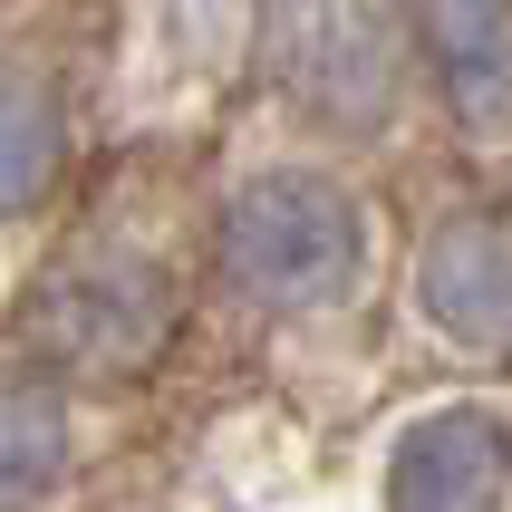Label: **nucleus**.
Wrapping results in <instances>:
<instances>
[{
    "label": "nucleus",
    "instance_id": "obj_1",
    "mask_svg": "<svg viewBox=\"0 0 512 512\" xmlns=\"http://www.w3.org/2000/svg\"><path fill=\"white\" fill-rule=\"evenodd\" d=\"M184 290L155 252L136 242H87V252L49 261L20 300V358L58 387H136L165 358Z\"/></svg>",
    "mask_w": 512,
    "mask_h": 512
},
{
    "label": "nucleus",
    "instance_id": "obj_2",
    "mask_svg": "<svg viewBox=\"0 0 512 512\" xmlns=\"http://www.w3.org/2000/svg\"><path fill=\"white\" fill-rule=\"evenodd\" d=\"M368 203L319 165H271L223 203V281L271 319L339 310L368 281Z\"/></svg>",
    "mask_w": 512,
    "mask_h": 512
},
{
    "label": "nucleus",
    "instance_id": "obj_3",
    "mask_svg": "<svg viewBox=\"0 0 512 512\" xmlns=\"http://www.w3.org/2000/svg\"><path fill=\"white\" fill-rule=\"evenodd\" d=\"M261 68L319 136H377L416 78V20L397 0H261Z\"/></svg>",
    "mask_w": 512,
    "mask_h": 512
},
{
    "label": "nucleus",
    "instance_id": "obj_4",
    "mask_svg": "<svg viewBox=\"0 0 512 512\" xmlns=\"http://www.w3.org/2000/svg\"><path fill=\"white\" fill-rule=\"evenodd\" d=\"M387 512H503L512 503V416L484 397H445L406 416L387 445Z\"/></svg>",
    "mask_w": 512,
    "mask_h": 512
},
{
    "label": "nucleus",
    "instance_id": "obj_5",
    "mask_svg": "<svg viewBox=\"0 0 512 512\" xmlns=\"http://www.w3.org/2000/svg\"><path fill=\"white\" fill-rule=\"evenodd\" d=\"M416 310L455 348H512V213H455L426 232Z\"/></svg>",
    "mask_w": 512,
    "mask_h": 512
},
{
    "label": "nucleus",
    "instance_id": "obj_6",
    "mask_svg": "<svg viewBox=\"0 0 512 512\" xmlns=\"http://www.w3.org/2000/svg\"><path fill=\"white\" fill-rule=\"evenodd\" d=\"M416 39L464 126H512V0H426Z\"/></svg>",
    "mask_w": 512,
    "mask_h": 512
},
{
    "label": "nucleus",
    "instance_id": "obj_7",
    "mask_svg": "<svg viewBox=\"0 0 512 512\" xmlns=\"http://www.w3.org/2000/svg\"><path fill=\"white\" fill-rule=\"evenodd\" d=\"M78 464L68 387L39 368H0V512H39Z\"/></svg>",
    "mask_w": 512,
    "mask_h": 512
},
{
    "label": "nucleus",
    "instance_id": "obj_8",
    "mask_svg": "<svg viewBox=\"0 0 512 512\" xmlns=\"http://www.w3.org/2000/svg\"><path fill=\"white\" fill-rule=\"evenodd\" d=\"M58 165H68V97H58L49 68L29 58H0V223H20L58 194Z\"/></svg>",
    "mask_w": 512,
    "mask_h": 512
}]
</instances>
